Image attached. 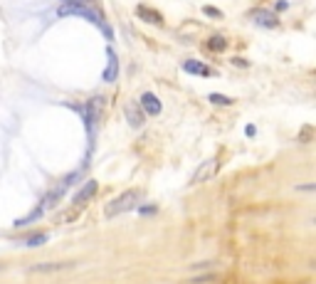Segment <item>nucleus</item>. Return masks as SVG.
I'll return each mask as SVG.
<instances>
[{
    "label": "nucleus",
    "instance_id": "f257e3e1",
    "mask_svg": "<svg viewBox=\"0 0 316 284\" xmlns=\"http://www.w3.org/2000/svg\"><path fill=\"white\" fill-rule=\"evenodd\" d=\"M138 200H141V193H138V190H126V193H121L119 198H114L104 212H107V218H116V215H121V212L133 210L138 205Z\"/></svg>",
    "mask_w": 316,
    "mask_h": 284
},
{
    "label": "nucleus",
    "instance_id": "f03ea898",
    "mask_svg": "<svg viewBox=\"0 0 316 284\" xmlns=\"http://www.w3.org/2000/svg\"><path fill=\"white\" fill-rule=\"evenodd\" d=\"M57 15L59 18H69V15H75V18H84L89 20V22H94V25H101L104 27V22H101V18L94 13V10H89L87 5H77V3H64L59 10H57Z\"/></svg>",
    "mask_w": 316,
    "mask_h": 284
},
{
    "label": "nucleus",
    "instance_id": "7ed1b4c3",
    "mask_svg": "<svg viewBox=\"0 0 316 284\" xmlns=\"http://www.w3.org/2000/svg\"><path fill=\"white\" fill-rule=\"evenodd\" d=\"M218 168H220L218 158H210V161H205L203 166L195 170V175L190 178V183H203V181H207V178H213V175L218 173Z\"/></svg>",
    "mask_w": 316,
    "mask_h": 284
},
{
    "label": "nucleus",
    "instance_id": "20e7f679",
    "mask_svg": "<svg viewBox=\"0 0 316 284\" xmlns=\"http://www.w3.org/2000/svg\"><path fill=\"white\" fill-rule=\"evenodd\" d=\"M141 109L146 116H158V114L163 112V104L158 101V96L146 92V94H141Z\"/></svg>",
    "mask_w": 316,
    "mask_h": 284
},
{
    "label": "nucleus",
    "instance_id": "39448f33",
    "mask_svg": "<svg viewBox=\"0 0 316 284\" xmlns=\"http://www.w3.org/2000/svg\"><path fill=\"white\" fill-rule=\"evenodd\" d=\"M183 69H186L188 75H195V77H213L215 72L205 64V62H200V59H186L183 62Z\"/></svg>",
    "mask_w": 316,
    "mask_h": 284
},
{
    "label": "nucleus",
    "instance_id": "423d86ee",
    "mask_svg": "<svg viewBox=\"0 0 316 284\" xmlns=\"http://www.w3.org/2000/svg\"><path fill=\"white\" fill-rule=\"evenodd\" d=\"M252 15V20L257 22V25H262V27H267V30H272V27H277L279 25V20H277V15L274 13H269V10H252L250 13Z\"/></svg>",
    "mask_w": 316,
    "mask_h": 284
},
{
    "label": "nucleus",
    "instance_id": "0eeeda50",
    "mask_svg": "<svg viewBox=\"0 0 316 284\" xmlns=\"http://www.w3.org/2000/svg\"><path fill=\"white\" fill-rule=\"evenodd\" d=\"M126 121H129V126L131 129H141L144 126V109H138V104H126Z\"/></svg>",
    "mask_w": 316,
    "mask_h": 284
},
{
    "label": "nucleus",
    "instance_id": "6e6552de",
    "mask_svg": "<svg viewBox=\"0 0 316 284\" xmlns=\"http://www.w3.org/2000/svg\"><path fill=\"white\" fill-rule=\"evenodd\" d=\"M136 15L141 20H146V22H151V25H163V15H161L158 10L149 8V5H138V8H136Z\"/></svg>",
    "mask_w": 316,
    "mask_h": 284
},
{
    "label": "nucleus",
    "instance_id": "1a4fd4ad",
    "mask_svg": "<svg viewBox=\"0 0 316 284\" xmlns=\"http://www.w3.org/2000/svg\"><path fill=\"white\" fill-rule=\"evenodd\" d=\"M107 57H109V64H107V72H104V82H114L119 77V59H116L112 47L107 50Z\"/></svg>",
    "mask_w": 316,
    "mask_h": 284
},
{
    "label": "nucleus",
    "instance_id": "9d476101",
    "mask_svg": "<svg viewBox=\"0 0 316 284\" xmlns=\"http://www.w3.org/2000/svg\"><path fill=\"white\" fill-rule=\"evenodd\" d=\"M75 262H42V265L30 267V272H59V269H69Z\"/></svg>",
    "mask_w": 316,
    "mask_h": 284
},
{
    "label": "nucleus",
    "instance_id": "9b49d317",
    "mask_svg": "<svg viewBox=\"0 0 316 284\" xmlns=\"http://www.w3.org/2000/svg\"><path fill=\"white\" fill-rule=\"evenodd\" d=\"M94 190H96V181H89V183H87V186H84V188H82V190H79V193L75 195V205H82V203H87V200H89V198L94 195Z\"/></svg>",
    "mask_w": 316,
    "mask_h": 284
},
{
    "label": "nucleus",
    "instance_id": "f8f14e48",
    "mask_svg": "<svg viewBox=\"0 0 316 284\" xmlns=\"http://www.w3.org/2000/svg\"><path fill=\"white\" fill-rule=\"evenodd\" d=\"M220 274L218 272H207V274H195V277H188L186 284H207V282H215Z\"/></svg>",
    "mask_w": 316,
    "mask_h": 284
},
{
    "label": "nucleus",
    "instance_id": "ddd939ff",
    "mask_svg": "<svg viewBox=\"0 0 316 284\" xmlns=\"http://www.w3.org/2000/svg\"><path fill=\"white\" fill-rule=\"evenodd\" d=\"M207 47H210V50H225V47H227V40H225L223 35H213V38L207 40Z\"/></svg>",
    "mask_w": 316,
    "mask_h": 284
},
{
    "label": "nucleus",
    "instance_id": "4468645a",
    "mask_svg": "<svg viewBox=\"0 0 316 284\" xmlns=\"http://www.w3.org/2000/svg\"><path fill=\"white\" fill-rule=\"evenodd\" d=\"M38 218H42V205H40V208H35L32 210V212H30V215H27V218H20V220H15V225H27V223H32V220H38Z\"/></svg>",
    "mask_w": 316,
    "mask_h": 284
},
{
    "label": "nucleus",
    "instance_id": "2eb2a0df",
    "mask_svg": "<svg viewBox=\"0 0 316 284\" xmlns=\"http://www.w3.org/2000/svg\"><path fill=\"white\" fill-rule=\"evenodd\" d=\"M203 13L207 18H223V10H220V8H213V5H205Z\"/></svg>",
    "mask_w": 316,
    "mask_h": 284
},
{
    "label": "nucleus",
    "instance_id": "dca6fc26",
    "mask_svg": "<svg viewBox=\"0 0 316 284\" xmlns=\"http://www.w3.org/2000/svg\"><path fill=\"white\" fill-rule=\"evenodd\" d=\"M47 242V235H32L30 240H27V247H35V245H45Z\"/></svg>",
    "mask_w": 316,
    "mask_h": 284
},
{
    "label": "nucleus",
    "instance_id": "f3484780",
    "mask_svg": "<svg viewBox=\"0 0 316 284\" xmlns=\"http://www.w3.org/2000/svg\"><path fill=\"white\" fill-rule=\"evenodd\" d=\"M210 101H213V104H232V99L220 96V94H210Z\"/></svg>",
    "mask_w": 316,
    "mask_h": 284
},
{
    "label": "nucleus",
    "instance_id": "a211bd4d",
    "mask_svg": "<svg viewBox=\"0 0 316 284\" xmlns=\"http://www.w3.org/2000/svg\"><path fill=\"white\" fill-rule=\"evenodd\" d=\"M62 3H77V5H87V3H92V0H62Z\"/></svg>",
    "mask_w": 316,
    "mask_h": 284
}]
</instances>
